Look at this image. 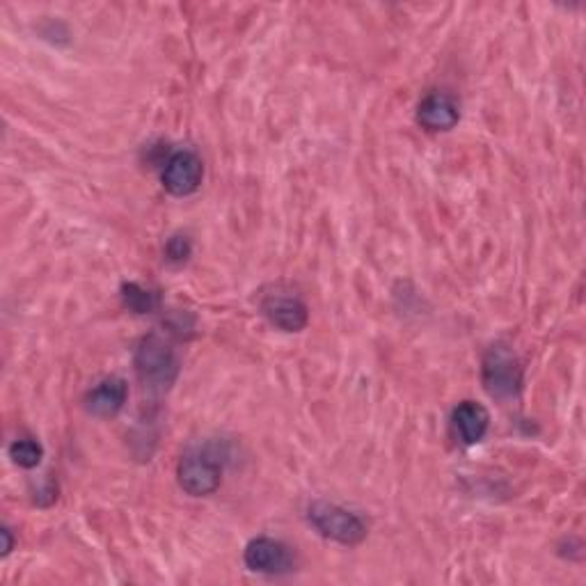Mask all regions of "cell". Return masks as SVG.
Listing matches in <instances>:
<instances>
[{
    "label": "cell",
    "mask_w": 586,
    "mask_h": 586,
    "mask_svg": "<svg viewBox=\"0 0 586 586\" xmlns=\"http://www.w3.org/2000/svg\"><path fill=\"white\" fill-rule=\"evenodd\" d=\"M134 364L140 383L154 395L167 392V389L177 383L182 369L177 351L172 349V344L165 337L157 333L140 339Z\"/></svg>",
    "instance_id": "1"
},
{
    "label": "cell",
    "mask_w": 586,
    "mask_h": 586,
    "mask_svg": "<svg viewBox=\"0 0 586 586\" xmlns=\"http://www.w3.org/2000/svg\"><path fill=\"white\" fill-rule=\"evenodd\" d=\"M482 383L497 401H511L523 392L525 369L509 344L497 341L486 351L482 360Z\"/></svg>",
    "instance_id": "2"
},
{
    "label": "cell",
    "mask_w": 586,
    "mask_h": 586,
    "mask_svg": "<svg viewBox=\"0 0 586 586\" xmlns=\"http://www.w3.org/2000/svg\"><path fill=\"white\" fill-rule=\"evenodd\" d=\"M308 520L323 538H331L339 546L356 548L369 534L366 523L358 513L333 502H323V499L310 504Z\"/></svg>",
    "instance_id": "3"
},
{
    "label": "cell",
    "mask_w": 586,
    "mask_h": 586,
    "mask_svg": "<svg viewBox=\"0 0 586 586\" xmlns=\"http://www.w3.org/2000/svg\"><path fill=\"white\" fill-rule=\"evenodd\" d=\"M177 482L190 497L213 495L223 484V467L204 449H190L177 465Z\"/></svg>",
    "instance_id": "4"
},
{
    "label": "cell",
    "mask_w": 586,
    "mask_h": 586,
    "mask_svg": "<svg viewBox=\"0 0 586 586\" xmlns=\"http://www.w3.org/2000/svg\"><path fill=\"white\" fill-rule=\"evenodd\" d=\"M204 179V163L202 159L190 149H179L172 154L161 172L163 188L175 195V198H188V195L198 192Z\"/></svg>",
    "instance_id": "5"
},
{
    "label": "cell",
    "mask_w": 586,
    "mask_h": 586,
    "mask_svg": "<svg viewBox=\"0 0 586 586\" xmlns=\"http://www.w3.org/2000/svg\"><path fill=\"white\" fill-rule=\"evenodd\" d=\"M244 561L252 573H259V575L275 577V575H287L294 571V554L289 546H285V543L271 536L252 538L244 552Z\"/></svg>",
    "instance_id": "6"
},
{
    "label": "cell",
    "mask_w": 586,
    "mask_h": 586,
    "mask_svg": "<svg viewBox=\"0 0 586 586\" xmlns=\"http://www.w3.org/2000/svg\"><path fill=\"white\" fill-rule=\"evenodd\" d=\"M262 314L273 328L282 333L306 331L310 321V310L300 296L291 291H273L262 298Z\"/></svg>",
    "instance_id": "7"
},
{
    "label": "cell",
    "mask_w": 586,
    "mask_h": 586,
    "mask_svg": "<svg viewBox=\"0 0 586 586\" xmlns=\"http://www.w3.org/2000/svg\"><path fill=\"white\" fill-rule=\"evenodd\" d=\"M417 122L431 134H445L461 122L459 103L445 92H433L422 99L417 108Z\"/></svg>",
    "instance_id": "8"
},
{
    "label": "cell",
    "mask_w": 586,
    "mask_h": 586,
    "mask_svg": "<svg viewBox=\"0 0 586 586\" xmlns=\"http://www.w3.org/2000/svg\"><path fill=\"white\" fill-rule=\"evenodd\" d=\"M451 428L463 445H479L490 428L488 410L476 401H463L451 412Z\"/></svg>",
    "instance_id": "9"
},
{
    "label": "cell",
    "mask_w": 586,
    "mask_h": 586,
    "mask_svg": "<svg viewBox=\"0 0 586 586\" xmlns=\"http://www.w3.org/2000/svg\"><path fill=\"white\" fill-rule=\"evenodd\" d=\"M128 399V385L120 376L103 378L97 387H92L88 397H85V410L95 417H115L117 412L124 408Z\"/></svg>",
    "instance_id": "10"
},
{
    "label": "cell",
    "mask_w": 586,
    "mask_h": 586,
    "mask_svg": "<svg viewBox=\"0 0 586 586\" xmlns=\"http://www.w3.org/2000/svg\"><path fill=\"white\" fill-rule=\"evenodd\" d=\"M122 302L128 312L134 314H151L161 306V298L157 291L145 289L138 282H124L122 285Z\"/></svg>",
    "instance_id": "11"
},
{
    "label": "cell",
    "mask_w": 586,
    "mask_h": 586,
    "mask_svg": "<svg viewBox=\"0 0 586 586\" xmlns=\"http://www.w3.org/2000/svg\"><path fill=\"white\" fill-rule=\"evenodd\" d=\"M10 459L14 465L24 467V470H33L41 463V459H45V447H41L37 440L33 438H21V440H14L8 449Z\"/></svg>",
    "instance_id": "12"
},
{
    "label": "cell",
    "mask_w": 586,
    "mask_h": 586,
    "mask_svg": "<svg viewBox=\"0 0 586 586\" xmlns=\"http://www.w3.org/2000/svg\"><path fill=\"white\" fill-rule=\"evenodd\" d=\"M190 252H192V246L188 241V236H172L165 244V257L172 264H186L190 259Z\"/></svg>",
    "instance_id": "13"
},
{
    "label": "cell",
    "mask_w": 586,
    "mask_h": 586,
    "mask_svg": "<svg viewBox=\"0 0 586 586\" xmlns=\"http://www.w3.org/2000/svg\"><path fill=\"white\" fill-rule=\"evenodd\" d=\"M3 538H5V548H3V557H8L14 548V540H12V532L8 527H3Z\"/></svg>",
    "instance_id": "14"
}]
</instances>
